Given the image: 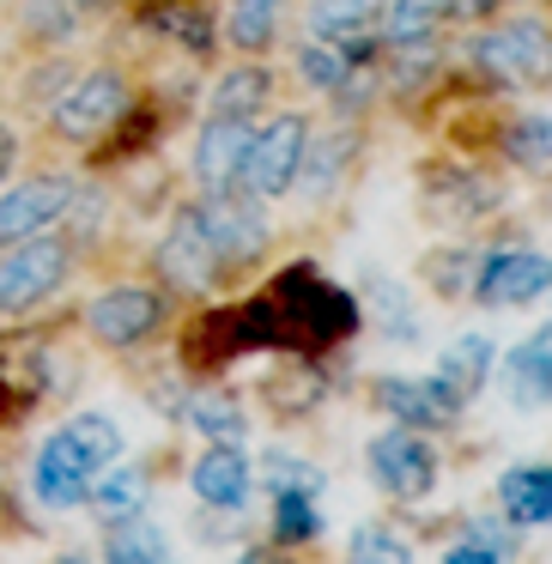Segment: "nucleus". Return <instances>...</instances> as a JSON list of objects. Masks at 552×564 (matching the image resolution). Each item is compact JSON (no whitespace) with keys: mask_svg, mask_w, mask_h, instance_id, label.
Returning <instances> with one entry per match:
<instances>
[{"mask_svg":"<svg viewBox=\"0 0 552 564\" xmlns=\"http://www.w3.org/2000/svg\"><path fill=\"white\" fill-rule=\"evenodd\" d=\"M377 13H382V0H316L304 25L322 43H353V37H370Z\"/></svg>","mask_w":552,"mask_h":564,"instance_id":"obj_25","label":"nucleus"},{"mask_svg":"<svg viewBox=\"0 0 552 564\" xmlns=\"http://www.w3.org/2000/svg\"><path fill=\"white\" fill-rule=\"evenodd\" d=\"M67 273H74V256L50 231L25 237V243H7L0 249V316H19V310L55 297L67 285Z\"/></svg>","mask_w":552,"mask_h":564,"instance_id":"obj_5","label":"nucleus"},{"mask_svg":"<svg viewBox=\"0 0 552 564\" xmlns=\"http://www.w3.org/2000/svg\"><path fill=\"white\" fill-rule=\"evenodd\" d=\"M504 0H450V19H462V25H486V19H498Z\"/></svg>","mask_w":552,"mask_h":564,"instance_id":"obj_33","label":"nucleus"},{"mask_svg":"<svg viewBox=\"0 0 552 564\" xmlns=\"http://www.w3.org/2000/svg\"><path fill=\"white\" fill-rule=\"evenodd\" d=\"M261 474H268L273 491H310V498L322 491V474L310 462H297V455H268V467H261Z\"/></svg>","mask_w":552,"mask_h":564,"instance_id":"obj_30","label":"nucleus"},{"mask_svg":"<svg viewBox=\"0 0 552 564\" xmlns=\"http://www.w3.org/2000/svg\"><path fill=\"white\" fill-rule=\"evenodd\" d=\"M140 25L159 31L164 43H176V50L195 55V62H207L213 43H219V25H213L207 0H147V7H140Z\"/></svg>","mask_w":552,"mask_h":564,"instance_id":"obj_13","label":"nucleus"},{"mask_svg":"<svg viewBox=\"0 0 552 564\" xmlns=\"http://www.w3.org/2000/svg\"><path fill=\"white\" fill-rule=\"evenodd\" d=\"M370 292L382 297V328H389V334H407V340H413L419 322H413V310H407V292H394L389 280H370Z\"/></svg>","mask_w":552,"mask_h":564,"instance_id":"obj_31","label":"nucleus"},{"mask_svg":"<svg viewBox=\"0 0 552 564\" xmlns=\"http://www.w3.org/2000/svg\"><path fill=\"white\" fill-rule=\"evenodd\" d=\"M546 297H552V280H546Z\"/></svg>","mask_w":552,"mask_h":564,"instance_id":"obj_39","label":"nucleus"},{"mask_svg":"<svg viewBox=\"0 0 552 564\" xmlns=\"http://www.w3.org/2000/svg\"><path fill=\"white\" fill-rule=\"evenodd\" d=\"M55 564H86V558H55Z\"/></svg>","mask_w":552,"mask_h":564,"instance_id":"obj_38","label":"nucleus"},{"mask_svg":"<svg viewBox=\"0 0 552 564\" xmlns=\"http://www.w3.org/2000/svg\"><path fill=\"white\" fill-rule=\"evenodd\" d=\"M377 406L407 431H437V425H450V419L462 413L455 394L443 389L437 377H377Z\"/></svg>","mask_w":552,"mask_h":564,"instance_id":"obj_12","label":"nucleus"},{"mask_svg":"<svg viewBox=\"0 0 552 564\" xmlns=\"http://www.w3.org/2000/svg\"><path fill=\"white\" fill-rule=\"evenodd\" d=\"M474 67L504 91L552 86V25L546 19H486L467 43Z\"/></svg>","mask_w":552,"mask_h":564,"instance_id":"obj_3","label":"nucleus"},{"mask_svg":"<svg viewBox=\"0 0 552 564\" xmlns=\"http://www.w3.org/2000/svg\"><path fill=\"white\" fill-rule=\"evenodd\" d=\"M552 261L540 249H486L474 261V297L486 310H522L546 292Z\"/></svg>","mask_w":552,"mask_h":564,"instance_id":"obj_7","label":"nucleus"},{"mask_svg":"<svg viewBox=\"0 0 552 564\" xmlns=\"http://www.w3.org/2000/svg\"><path fill=\"white\" fill-rule=\"evenodd\" d=\"M450 19V0H382V43H413V37H437Z\"/></svg>","mask_w":552,"mask_h":564,"instance_id":"obj_26","label":"nucleus"},{"mask_svg":"<svg viewBox=\"0 0 552 564\" xmlns=\"http://www.w3.org/2000/svg\"><path fill=\"white\" fill-rule=\"evenodd\" d=\"M43 394V365L37 346H0V425L19 419Z\"/></svg>","mask_w":552,"mask_h":564,"instance_id":"obj_22","label":"nucleus"},{"mask_svg":"<svg viewBox=\"0 0 552 564\" xmlns=\"http://www.w3.org/2000/svg\"><path fill=\"white\" fill-rule=\"evenodd\" d=\"M128 110H134V86H128V74H116V67H91V74H79L74 86L50 104V134L74 140V147H91V140H104Z\"/></svg>","mask_w":552,"mask_h":564,"instance_id":"obj_4","label":"nucleus"},{"mask_svg":"<svg viewBox=\"0 0 552 564\" xmlns=\"http://www.w3.org/2000/svg\"><path fill=\"white\" fill-rule=\"evenodd\" d=\"M498 152H504V164H516L522 176H552V116L546 110L516 116V122L504 128Z\"/></svg>","mask_w":552,"mask_h":564,"instance_id":"obj_20","label":"nucleus"},{"mask_svg":"<svg viewBox=\"0 0 552 564\" xmlns=\"http://www.w3.org/2000/svg\"><path fill=\"white\" fill-rule=\"evenodd\" d=\"M104 558L110 564H171V546H164V528L134 510V516H122V522H110Z\"/></svg>","mask_w":552,"mask_h":564,"instance_id":"obj_24","label":"nucleus"},{"mask_svg":"<svg viewBox=\"0 0 552 564\" xmlns=\"http://www.w3.org/2000/svg\"><path fill=\"white\" fill-rule=\"evenodd\" d=\"M67 213H74V183L67 176H25V183L0 188V249L43 237Z\"/></svg>","mask_w":552,"mask_h":564,"instance_id":"obj_8","label":"nucleus"},{"mask_svg":"<svg viewBox=\"0 0 552 564\" xmlns=\"http://www.w3.org/2000/svg\"><path fill=\"white\" fill-rule=\"evenodd\" d=\"M122 455V425L104 413H74L62 431H50L31 462V486L50 510H79L91 491V479Z\"/></svg>","mask_w":552,"mask_h":564,"instance_id":"obj_1","label":"nucleus"},{"mask_svg":"<svg viewBox=\"0 0 552 564\" xmlns=\"http://www.w3.org/2000/svg\"><path fill=\"white\" fill-rule=\"evenodd\" d=\"M504 389H510V406H522V413L552 401V322L534 328L522 346H510V358H504Z\"/></svg>","mask_w":552,"mask_h":564,"instance_id":"obj_15","label":"nucleus"},{"mask_svg":"<svg viewBox=\"0 0 552 564\" xmlns=\"http://www.w3.org/2000/svg\"><path fill=\"white\" fill-rule=\"evenodd\" d=\"M322 534V510L310 491H273V540L280 546H310Z\"/></svg>","mask_w":552,"mask_h":564,"instance_id":"obj_28","label":"nucleus"},{"mask_svg":"<svg viewBox=\"0 0 552 564\" xmlns=\"http://www.w3.org/2000/svg\"><path fill=\"white\" fill-rule=\"evenodd\" d=\"M304 147H310V122L297 110H273L249 128L243 159H237L231 195L243 200H280L297 188V171H304Z\"/></svg>","mask_w":552,"mask_h":564,"instance_id":"obj_2","label":"nucleus"},{"mask_svg":"<svg viewBox=\"0 0 552 564\" xmlns=\"http://www.w3.org/2000/svg\"><path fill=\"white\" fill-rule=\"evenodd\" d=\"M159 268H164V280L183 285V292H207V285L225 280L219 256H213L207 231H201V219H195V200L176 207L171 231H164V243H159Z\"/></svg>","mask_w":552,"mask_h":564,"instance_id":"obj_11","label":"nucleus"},{"mask_svg":"<svg viewBox=\"0 0 552 564\" xmlns=\"http://www.w3.org/2000/svg\"><path fill=\"white\" fill-rule=\"evenodd\" d=\"M237 564H285V558H280V552H273V546H249V552H243V558H237Z\"/></svg>","mask_w":552,"mask_h":564,"instance_id":"obj_36","label":"nucleus"},{"mask_svg":"<svg viewBox=\"0 0 552 564\" xmlns=\"http://www.w3.org/2000/svg\"><path fill=\"white\" fill-rule=\"evenodd\" d=\"M365 462H370V479H377L389 498H401V503H419L431 486H437V449H431L419 431H407V425L377 431L370 449H365Z\"/></svg>","mask_w":552,"mask_h":564,"instance_id":"obj_6","label":"nucleus"},{"mask_svg":"<svg viewBox=\"0 0 552 564\" xmlns=\"http://www.w3.org/2000/svg\"><path fill=\"white\" fill-rule=\"evenodd\" d=\"M443 564H510V558H504V552H491V546H479V540H462V546L443 552Z\"/></svg>","mask_w":552,"mask_h":564,"instance_id":"obj_32","label":"nucleus"},{"mask_svg":"<svg viewBox=\"0 0 552 564\" xmlns=\"http://www.w3.org/2000/svg\"><path fill=\"white\" fill-rule=\"evenodd\" d=\"M188 486H195V498L213 503V510H243V498H249V455L237 449V443H207L201 462L188 467Z\"/></svg>","mask_w":552,"mask_h":564,"instance_id":"obj_14","label":"nucleus"},{"mask_svg":"<svg viewBox=\"0 0 552 564\" xmlns=\"http://www.w3.org/2000/svg\"><path fill=\"white\" fill-rule=\"evenodd\" d=\"M425 200L431 219L467 225V219H491L504 207V183L474 171V164H425Z\"/></svg>","mask_w":552,"mask_h":564,"instance_id":"obj_9","label":"nucleus"},{"mask_svg":"<svg viewBox=\"0 0 552 564\" xmlns=\"http://www.w3.org/2000/svg\"><path fill=\"white\" fill-rule=\"evenodd\" d=\"M74 13H98V7H110V0H67Z\"/></svg>","mask_w":552,"mask_h":564,"instance_id":"obj_37","label":"nucleus"},{"mask_svg":"<svg viewBox=\"0 0 552 564\" xmlns=\"http://www.w3.org/2000/svg\"><path fill=\"white\" fill-rule=\"evenodd\" d=\"M164 322V292L159 285H110L86 304V328L104 346H140Z\"/></svg>","mask_w":552,"mask_h":564,"instance_id":"obj_10","label":"nucleus"},{"mask_svg":"<svg viewBox=\"0 0 552 564\" xmlns=\"http://www.w3.org/2000/svg\"><path fill=\"white\" fill-rule=\"evenodd\" d=\"M188 425H195L207 443H243L249 419H243V406H237L231 394L201 389V394H188Z\"/></svg>","mask_w":552,"mask_h":564,"instance_id":"obj_27","label":"nucleus"},{"mask_svg":"<svg viewBox=\"0 0 552 564\" xmlns=\"http://www.w3.org/2000/svg\"><path fill=\"white\" fill-rule=\"evenodd\" d=\"M13 164H19V134H13L7 122H0V183L13 176Z\"/></svg>","mask_w":552,"mask_h":564,"instance_id":"obj_35","label":"nucleus"},{"mask_svg":"<svg viewBox=\"0 0 552 564\" xmlns=\"http://www.w3.org/2000/svg\"><path fill=\"white\" fill-rule=\"evenodd\" d=\"M86 503L104 516V522H122V516L147 510V467H122V462H110L98 479H91Z\"/></svg>","mask_w":552,"mask_h":564,"instance_id":"obj_23","label":"nucleus"},{"mask_svg":"<svg viewBox=\"0 0 552 564\" xmlns=\"http://www.w3.org/2000/svg\"><path fill=\"white\" fill-rule=\"evenodd\" d=\"M268 104H273V67L243 62L231 74H219V86L207 98V122H256Z\"/></svg>","mask_w":552,"mask_h":564,"instance_id":"obj_17","label":"nucleus"},{"mask_svg":"<svg viewBox=\"0 0 552 564\" xmlns=\"http://www.w3.org/2000/svg\"><path fill=\"white\" fill-rule=\"evenodd\" d=\"M346 564H413V552L389 534V528H358L353 534V558Z\"/></svg>","mask_w":552,"mask_h":564,"instance_id":"obj_29","label":"nucleus"},{"mask_svg":"<svg viewBox=\"0 0 552 564\" xmlns=\"http://www.w3.org/2000/svg\"><path fill=\"white\" fill-rule=\"evenodd\" d=\"M498 503H504V516H510L516 528L552 522V467H534V462L510 467V474L498 479Z\"/></svg>","mask_w":552,"mask_h":564,"instance_id":"obj_18","label":"nucleus"},{"mask_svg":"<svg viewBox=\"0 0 552 564\" xmlns=\"http://www.w3.org/2000/svg\"><path fill=\"white\" fill-rule=\"evenodd\" d=\"M256 122H207L195 140V183L201 195H231V176H237V159H243V140Z\"/></svg>","mask_w":552,"mask_h":564,"instance_id":"obj_16","label":"nucleus"},{"mask_svg":"<svg viewBox=\"0 0 552 564\" xmlns=\"http://www.w3.org/2000/svg\"><path fill=\"white\" fill-rule=\"evenodd\" d=\"M462 268H467V256H450V261H431V280H437L443 292H455V285H462Z\"/></svg>","mask_w":552,"mask_h":564,"instance_id":"obj_34","label":"nucleus"},{"mask_svg":"<svg viewBox=\"0 0 552 564\" xmlns=\"http://www.w3.org/2000/svg\"><path fill=\"white\" fill-rule=\"evenodd\" d=\"M486 377H491V340L486 334H462V340L443 352V365H437V382L455 394V406H467L479 389H486Z\"/></svg>","mask_w":552,"mask_h":564,"instance_id":"obj_21","label":"nucleus"},{"mask_svg":"<svg viewBox=\"0 0 552 564\" xmlns=\"http://www.w3.org/2000/svg\"><path fill=\"white\" fill-rule=\"evenodd\" d=\"M280 19H285V0H225V37L249 62L268 55V43L280 37Z\"/></svg>","mask_w":552,"mask_h":564,"instance_id":"obj_19","label":"nucleus"}]
</instances>
